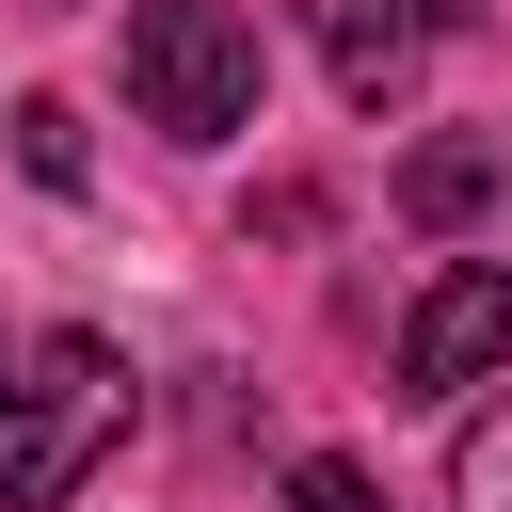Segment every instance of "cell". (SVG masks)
I'll list each match as a JSON object with an SVG mask.
<instances>
[{"instance_id":"1","label":"cell","mask_w":512,"mask_h":512,"mask_svg":"<svg viewBox=\"0 0 512 512\" xmlns=\"http://www.w3.org/2000/svg\"><path fill=\"white\" fill-rule=\"evenodd\" d=\"M144 384L112 336L80 320H0V512H64L112 448H128Z\"/></svg>"},{"instance_id":"2","label":"cell","mask_w":512,"mask_h":512,"mask_svg":"<svg viewBox=\"0 0 512 512\" xmlns=\"http://www.w3.org/2000/svg\"><path fill=\"white\" fill-rule=\"evenodd\" d=\"M256 16L240 0H128V112L160 144H240L256 128Z\"/></svg>"},{"instance_id":"3","label":"cell","mask_w":512,"mask_h":512,"mask_svg":"<svg viewBox=\"0 0 512 512\" xmlns=\"http://www.w3.org/2000/svg\"><path fill=\"white\" fill-rule=\"evenodd\" d=\"M496 368H512V272L464 256V272H432L416 320H400V400H464V384H496Z\"/></svg>"},{"instance_id":"4","label":"cell","mask_w":512,"mask_h":512,"mask_svg":"<svg viewBox=\"0 0 512 512\" xmlns=\"http://www.w3.org/2000/svg\"><path fill=\"white\" fill-rule=\"evenodd\" d=\"M304 16H320V64H336L352 112H400L416 96V48H432L416 16H384V0H304Z\"/></svg>"},{"instance_id":"5","label":"cell","mask_w":512,"mask_h":512,"mask_svg":"<svg viewBox=\"0 0 512 512\" xmlns=\"http://www.w3.org/2000/svg\"><path fill=\"white\" fill-rule=\"evenodd\" d=\"M480 192H496V144H416L400 160V208L416 224H480Z\"/></svg>"},{"instance_id":"6","label":"cell","mask_w":512,"mask_h":512,"mask_svg":"<svg viewBox=\"0 0 512 512\" xmlns=\"http://www.w3.org/2000/svg\"><path fill=\"white\" fill-rule=\"evenodd\" d=\"M448 512H512V400L464 416V448H448Z\"/></svg>"},{"instance_id":"7","label":"cell","mask_w":512,"mask_h":512,"mask_svg":"<svg viewBox=\"0 0 512 512\" xmlns=\"http://www.w3.org/2000/svg\"><path fill=\"white\" fill-rule=\"evenodd\" d=\"M16 160H32V192H80V176H96V144H80L64 96H16Z\"/></svg>"},{"instance_id":"8","label":"cell","mask_w":512,"mask_h":512,"mask_svg":"<svg viewBox=\"0 0 512 512\" xmlns=\"http://www.w3.org/2000/svg\"><path fill=\"white\" fill-rule=\"evenodd\" d=\"M288 512H384V480H368L352 448H304V464H288Z\"/></svg>"},{"instance_id":"9","label":"cell","mask_w":512,"mask_h":512,"mask_svg":"<svg viewBox=\"0 0 512 512\" xmlns=\"http://www.w3.org/2000/svg\"><path fill=\"white\" fill-rule=\"evenodd\" d=\"M384 16H416V32H448V16H464V0H384Z\"/></svg>"}]
</instances>
